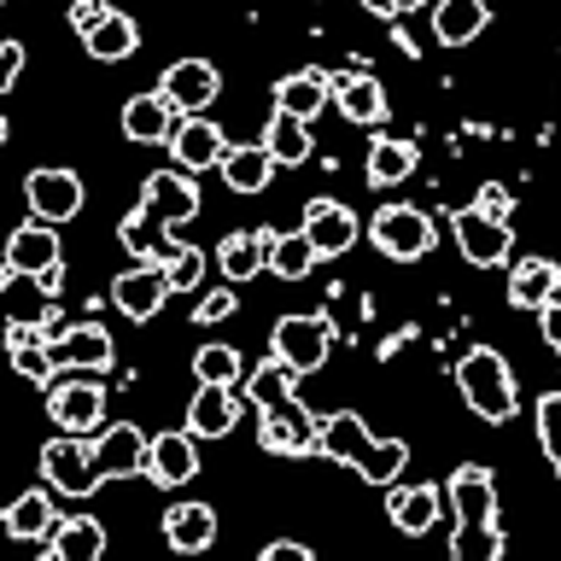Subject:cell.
<instances>
[{
	"instance_id": "34",
	"label": "cell",
	"mask_w": 561,
	"mask_h": 561,
	"mask_svg": "<svg viewBox=\"0 0 561 561\" xmlns=\"http://www.w3.org/2000/svg\"><path fill=\"white\" fill-rule=\"evenodd\" d=\"M263 147L275 152V164H305V158H310V129H305V117L275 112V117H270V135H263Z\"/></svg>"
},
{
	"instance_id": "42",
	"label": "cell",
	"mask_w": 561,
	"mask_h": 561,
	"mask_svg": "<svg viewBox=\"0 0 561 561\" xmlns=\"http://www.w3.org/2000/svg\"><path fill=\"white\" fill-rule=\"evenodd\" d=\"M105 0H77V7H70V24H77V35H94L100 24H105Z\"/></svg>"
},
{
	"instance_id": "19",
	"label": "cell",
	"mask_w": 561,
	"mask_h": 561,
	"mask_svg": "<svg viewBox=\"0 0 561 561\" xmlns=\"http://www.w3.org/2000/svg\"><path fill=\"white\" fill-rule=\"evenodd\" d=\"M305 234L322 257H340V252L357 245V217H351L345 205H333V199H310L305 205Z\"/></svg>"
},
{
	"instance_id": "3",
	"label": "cell",
	"mask_w": 561,
	"mask_h": 561,
	"mask_svg": "<svg viewBox=\"0 0 561 561\" xmlns=\"http://www.w3.org/2000/svg\"><path fill=\"white\" fill-rule=\"evenodd\" d=\"M316 450H322L328 462L357 468L368 485H392L398 468L410 462V445H403V438H375L363 427V415H351V410L322 421V445H316Z\"/></svg>"
},
{
	"instance_id": "5",
	"label": "cell",
	"mask_w": 561,
	"mask_h": 561,
	"mask_svg": "<svg viewBox=\"0 0 561 561\" xmlns=\"http://www.w3.org/2000/svg\"><path fill=\"white\" fill-rule=\"evenodd\" d=\"M47 410L65 433H94L105 421V386L94 380V368H65V380H53L47 392Z\"/></svg>"
},
{
	"instance_id": "27",
	"label": "cell",
	"mask_w": 561,
	"mask_h": 561,
	"mask_svg": "<svg viewBox=\"0 0 561 561\" xmlns=\"http://www.w3.org/2000/svg\"><path fill=\"white\" fill-rule=\"evenodd\" d=\"M164 538L175 543V550H210V538H217V515H210L205 503H175L164 508Z\"/></svg>"
},
{
	"instance_id": "1",
	"label": "cell",
	"mask_w": 561,
	"mask_h": 561,
	"mask_svg": "<svg viewBox=\"0 0 561 561\" xmlns=\"http://www.w3.org/2000/svg\"><path fill=\"white\" fill-rule=\"evenodd\" d=\"M199 217V187H193L187 170H158L147 175V193H140V210L135 217H123L117 240L140 257H158V245H164V228H182Z\"/></svg>"
},
{
	"instance_id": "4",
	"label": "cell",
	"mask_w": 561,
	"mask_h": 561,
	"mask_svg": "<svg viewBox=\"0 0 561 561\" xmlns=\"http://www.w3.org/2000/svg\"><path fill=\"white\" fill-rule=\"evenodd\" d=\"M456 386H462L468 410L480 421H508V415H515V403H520L515 375H508V363L491 345H473L468 357L456 363Z\"/></svg>"
},
{
	"instance_id": "36",
	"label": "cell",
	"mask_w": 561,
	"mask_h": 561,
	"mask_svg": "<svg viewBox=\"0 0 561 561\" xmlns=\"http://www.w3.org/2000/svg\"><path fill=\"white\" fill-rule=\"evenodd\" d=\"M392 520H398V533H427V526L438 520V485L398 491V497H392Z\"/></svg>"
},
{
	"instance_id": "23",
	"label": "cell",
	"mask_w": 561,
	"mask_h": 561,
	"mask_svg": "<svg viewBox=\"0 0 561 561\" xmlns=\"http://www.w3.org/2000/svg\"><path fill=\"white\" fill-rule=\"evenodd\" d=\"M556 287H561V270L550 257H526V263H515V275H508V305L515 310H543L556 298Z\"/></svg>"
},
{
	"instance_id": "18",
	"label": "cell",
	"mask_w": 561,
	"mask_h": 561,
	"mask_svg": "<svg viewBox=\"0 0 561 561\" xmlns=\"http://www.w3.org/2000/svg\"><path fill=\"white\" fill-rule=\"evenodd\" d=\"M193 438H199L193 427L187 433L175 427V433L152 438V456H147V480L152 485H187L193 473H199V445H193Z\"/></svg>"
},
{
	"instance_id": "12",
	"label": "cell",
	"mask_w": 561,
	"mask_h": 561,
	"mask_svg": "<svg viewBox=\"0 0 561 561\" xmlns=\"http://www.w3.org/2000/svg\"><path fill=\"white\" fill-rule=\"evenodd\" d=\"M217 65H205V59H175L164 70V82H158V94H164L182 117H199L210 100H217Z\"/></svg>"
},
{
	"instance_id": "30",
	"label": "cell",
	"mask_w": 561,
	"mask_h": 561,
	"mask_svg": "<svg viewBox=\"0 0 561 561\" xmlns=\"http://www.w3.org/2000/svg\"><path fill=\"white\" fill-rule=\"evenodd\" d=\"M59 520H65V515L47 503V491H30V497L12 503L7 533H12V538H53V533H59Z\"/></svg>"
},
{
	"instance_id": "28",
	"label": "cell",
	"mask_w": 561,
	"mask_h": 561,
	"mask_svg": "<svg viewBox=\"0 0 561 561\" xmlns=\"http://www.w3.org/2000/svg\"><path fill=\"white\" fill-rule=\"evenodd\" d=\"M47 550H53V561H94L105 550V526L88 515H65L59 533L47 538Z\"/></svg>"
},
{
	"instance_id": "33",
	"label": "cell",
	"mask_w": 561,
	"mask_h": 561,
	"mask_svg": "<svg viewBox=\"0 0 561 561\" xmlns=\"http://www.w3.org/2000/svg\"><path fill=\"white\" fill-rule=\"evenodd\" d=\"M316 257H322V252L310 245L305 228H298V234H275V240H270V270H275L280 280H305V275L316 270Z\"/></svg>"
},
{
	"instance_id": "13",
	"label": "cell",
	"mask_w": 561,
	"mask_h": 561,
	"mask_svg": "<svg viewBox=\"0 0 561 561\" xmlns=\"http://www.w3.org/2000/svg\"><path fill=\"white\" fill-rule=\"evenodd\" d=\"M24 193H30V210H35L42 222H53V228L70 222V217L82 210V182H77V170H35Z\"/></svg>"
},
{
	"instance_id": "16",
	"label": "cell",
	"mask_w": 561,
	"mask_h": 561,
	"mask_svg": "<svg viewBox=\"0 0 561 561\" xmlns=\"http://www.w3.org/2000/svg\"><path fill=\"white\" fill-rule=\"evenodd\" d=\"M47 357H53V368H112V333H105L100 322H82V328H65L59 340H47Z\"/></svg>"
},
{
	"instance_id": "9",
	"label": "cell",
	"mask_w": 561,
	"mask_h": 561,
	"mask_svg": "<svg viewBox=\"0 0 561 561\" xmlns=\"http://www.w3.org/2000/svg\"><path fill=\"white\" fill-rule=\"evenodd\" d=\"M257 438H263V450H275V456H310L322 445V421H316L298 398H287V403H270V410H263Z\"/></svg>"
},
{
	"instance_id": "37",
	"label": "cell",
	"mask_w": 561,
	"mask_h": 561,
	"mask_svg": "<svg viewBox=\"0 0 561 561\" xmlns=\"http://www.w3.org/2000/svg\"><path fill=\"white\" fill-rule=\"evenodd\" d=\"M193 375L234 386V375H240V351H234V345H199V357H193Z\"/></svg>"
},
{
	"instance_id": "14",
	"label": "cell",
	"mask_w": 561,
	"mask_h": 561,
	"mask_svg": "<svg viewBox=\"0 0 561 561\" xmlns=\"http://www.w3.org/2000/svg\"><path fill=\"white\" fill-rule=\"evenodd\" d=\"M59 270V234H53V222H24L12 228L7 240V275H53Z\"/></svg>"
},
{
	"instance_id": "39",
	"label": "cell",
	"mask_w": 561,
	"mask_h": 561,
	"mask_svg": "<svg viewBox=\"0 0 561 561\" xmlns=\"http://www.w3.org/2000/svg\"><path fill=\"white\" fill-rule=\"evenodd\" d=\"M199 275H205V252H193V245H182V252H170V287H175V293L199 287Z\"/></svg>"
},
{
	"instance_id": "8",
	"label": "cell",
	"mask_w": 561,
	"mask_h": 561,
	"mask_svg": "<svg viewBox=\"0 0 561 561\" xmlns=\"http://www.w3.org/2000/svg\"><path fill=\"white\" fill-rule=\"evenodd\" d=\"M42 473H47V485L65 491V497H94V491L105 485V473L94 468V450H88L77 433L42 445Z\"/></svg>"
},
{
	"instance_id": "21",
	"label": "cell",
	"mask_w": 561,
	"mask_h": 561,
	"mask_svg": "<svg viewBox=\"0 0 561 561\" xmlns=\"http://www.w3.org/2000/svg\"><path fill=\"white\" fill-rule=\"evenodd\" d=\"M234 415H240V398L228 392L222 380H199V392H193V403H187V427L199 438H222L228 427H234Z\"/></svg>"
},
{
	"instance_id": "44",
	"label": "cell",
	"mask_w": 561,
	"mask_h": 561,
	"mask_svg": "<svg viewBox=\"0 0 561 561\" xmlns=\"http://www.w3.org/2000/svg\"><path fill=\"white\" fill-rule=\"evenodd\" d=\"M538 328H543V340L561 351V298H550V305L538 310Z\"/></svg>"
},
{
	"instance_id": "31",
	"label": "cell",
	"mask_w": 561,
	"mask_h": 561,
	"mask_svg": "<svg viewBox=\"0 0 561 561\" xmlns=\"http://www.w3.org/2000/svg\"><path fill=\"white\" fill-rule=\"evenodd\" d=\"M410 170H415L410 140H375L368 147V187H398V182H410Z\"/></svg>"
},
{
	"instance_id": "25",
	"label": "cell",
	"mask_w": 561,
	"mask_h": 561,
	"mask_svg": "<svg viewBox=\"0 0 561 561\" xmlns=\"http://www.w3.org/2000/svg\"><path fill=\"white\" fill-rule=\"evenodd\" d=\"M217 170H222V182L234 193H263V187H270V175H275V152L263 147V140H257V147H228Z\"/></svg>"
},
{
	"instance_id": "29",
	"label": "cell",
	"mask_w": 561,
	"mask_h": 561,
	"mask_svg": "<svg viewBox=\"0 0 561 561\" xmlns=\"http://www.w3.org/2000/svg\"><path fill=\"white\" fill-rule=\"evenodd\" d=\"M328 94H333V88H328L322 70H298V77H287V82L275 88V112H293V117L310 123L328 105Z\"/></svg>"
},
{
	"instance_id": "20",
	"label": "cell",
	"mask_w": 561,
	"mask_h": 561,
	"mask_svg": "<svg viewBox=\"0 0 561 561\" xmlns=\"http://www.w3.org/2000/svg\"><path fill=\"white\" fill-rule=\"evenodd\" d=\"M123 135L140 140V147H170L175 135V105L164 94H135L123 105Z\"/></svg>"
},
{
	"instance_id": "41",
	"label": "cell",
	"mask_w": 561,
	"mask_h": 561,
	"mask_svg": "<svg viewBox=\"0 0 561 561\" xmlns=\"http://www.w3.org/2000/svg\"><path fill=\"white\" fill-rule=\"evenodd\" d=\"M473 210H485V217H497V222H508V210H515V199H508V187H497V182H485V187H480V199H473Z\"/></svg>"
},
{
	"instance_id": "46",
	"label": "cell",
	"mask_w": 561,
	"mask_h": 561,
	"mask_svg": "<svg viewBox=\"0 0 561 561\" xmlns=\"http://www.w3.org/2000/svg\"><path fill=\"white\" fill-rule=\"evenodd\" d=\"M421 7V0H392V12H415Z\"/></svg>"
},
{
	"instance_id": "47",
	"label": "cell",
	"mask_w": 561,
	"mask_h": 561,
	"mask_svg": "<svg viewBox=\"0 0 561 561\" xmlns=\"http://www.w3.org/2000/svg\"><path fill=\"white\" fill-rule=\"evenodd\" d=\"M70 7H77V0H70Z\"/></svg>"
},
{
	"instance_id": "10",
	"label": "cell",
	"mask_w": 561,
	"mask_h": 561,
	"mask_svg": "<svg viewBox=\"0 0 561 561\" xmlns=\"http://www.w3.org/2000/svg\"><path fill=\"white\" fill-rule=\"evenodd\" d=\"M170 293H175L170 287V263H152V257H140L135 270H123L112 280V298H117V310L129 316V322H152Z\"/></svg>"
},
{
	"instance_id": "15",
	"label": "cell",
	"mask_w": 561,
	"mask_h": 561,
	"mask_svg": "<svg viewBox=\"0 0 561 561\" xmlns=\"http://www.w3.org/2000/svg\"><path fill=\"white\" fill-rule=\"evenodd\" d=\"M88 450H94V468L105 473V480H129V473L147 468L152 438H140V427H123V421H117V427H105Z\"/></svg>"
},
{
	"instance_id": "40",
	"label": "cell",
	"mask_w": 561,
	"mask_h": 561,
	"mask_svg": "<svg viewBox=\"0 0 561 561\" xmlns=\"http://www.w3.org/2000/svg\"><path fill=\"white\" fill-rule=\"evenodd\" d=\"M222 316H234V293H205L199 298V305H193V322H199V328H210V322H222Z\"/></svg>"
},
{
	"instance_id": "22",
	"label": "cell",
	"mask_w": 561,
	"mask_h": 561,
	"mask_svg": "<svg viewBox=\"0 0 561 561\" xmlns=\"http://www.w3.org/2000/svg\"><path fill=\"white\" fill-rule=\"evenodd\" d=\"M485 24H491L485 0H438L433 7V35L445 47H468L473 35H485Z\"/></svg>"
},
{
	"instance_id": "2",
	"label": "cell",
	"mask_w": 561,
	"mask_h": 561,
	"mask_svg": "<svg viewBox=\"0 0 561 561\" xmlns=\"http://www.w3.org/2000/svg\"><path fill=\"white\" fill-rule=\"evenodd\" d=\"M450 508H456V538L450 550L462 561L503 556V526H497V485L480 462H462L450 473Z\"/></svg>"
},
{
	"instance_id": "38",
	"label": "cell",
	"mask_w": 561,
	"mask_h": 561,
	"mask_svg": "<svg viewBox=\"0 0 561 561\" xmlns=\"http://www.w3.org/2000/svg\"><path fill=\"white\" fill-rule=\"evenodd\" d=\"M538 438H543L550 468L561 473V392H543V398H538Z\"/></svg>"
},
{
	"instance_id": "35",
	"label": "cell",
	"mask_w": 561,
	"mask_h": 561,
	"mask_svg": "<svg viewBox=\"0 0 561 561\" xmlns=\"http://www.w3.org/2000/svg\"><path fill=\"white\" fill-rule=\"evenodd\" d=\"M245 398L257 403V410H270V403H287L293 398V368L270 357V363H257L252 375H245Z\"/></svg>"
},
{
	"instance_id": "11",
	"label": "cell",
	"mask_w": 561,
	"mask_h": 561,
	"mask_svg": "<svg viewBox=\"0 0 561 561\" xmlns=\"http://www.w3.org/2000/svg\"><path fill=\"white\" fill-rule=\"evenodd\" d=\"M456 245H462L468 263H480V270H497V263H508V245H515V234H508V222L485 217V210H456Z\"/></svg>"
},
{
	"instance_id": "7",
	"label": "cell",
	"mask_w": 561,
	"mask_h": 561,
	"mask_svg": "<svg viewBox=\"0 0 561 561\" xmlns=\"http://www.w3.org/2000/svg\"><path fill=\"white\" fill-rule=\"evenodd\" d=\"M433 217L421 205H380L375 210V245L386 257H398V263H415V257H427L433 252Z\"/></svg>"
},
{
	"instance_id": "24",
	"label": "cell",
	"mask_w": 561,
	"mask_h": 561,
	"mask_svg": "<svg viewBox=\"0 0 561 561\" xmlns=\"http://www.w3.org/2000/svg\"><path fill=\"white\" fill-rule=\"evenodd\" d=\"M328 88H333V100H340V112L351 123H363V129H380L386 123V94H380L375 77H328Z\"/></svg>"
},
{
	"instance_id": "32",
	"label": "cell",
	"mask_w": 561,
	"mask_h": 561,
	"mask_svg": "<svg viewBox=\"0 0 561 561\" xmlns=\"http://www.w3.org/2000/svg\"><path fill=\"white\" fill-rule=\"evenodd\" d=\"M135 42H140V30H135V18H123V12H105V24L94 35H82V47L94 53V59H105V65L129 59Z\"/></svg>"
},
{
	"instance_id": "45",
	"label": "cell",
	"mask_w": 561,
	"mask_h": 561,
	"mask_svg": "<svg viewBox=\"0 0 561 561\" xmlns=\"http://www.w3.org/2000/svg\"><path fill=\"white\" fill-rule=\"evenodd\" d=\"M263 561H310V543H270V550H263Z\"/></svg>"
},
{
	"instance_id": "43",
	"label": "cell",
	"mask_w": 561,
	"mask_h": 561,
	"mask_svg": "<svg viewBox=\"0 0 561 561\" xmlns=\"http://www.w3.org/2000/svg\"><path fill=\"white\" fill-rule=\"evenodd\" d=\"M18 70H24V47L7 42L0 47V88H18Z\"/></svg>"
},
{
	"instance_id": "26",
	"label": "cell",
	"mask_w": 561,
	"mask_h": 561,
	"mask_svg": "<svg viewBox=\"0 0 561 561\" xmlns=\"http://www.w3.org/2000/svg\"><path fill=\"white\" fill-rule=\"evenodd\" d=\"M217 263H222V280H252L263 263H270V234L263 228H240L217 245Z\"/></svg>"
},
{
	"instance_id": "6",
	"label": "cell",
	"mask_w": 561,
	"mask_h": 561,
	"mask_svg": "<svg viewBox=\"0 0 561 561\" xmlns=\"http://www.w3.org/2000/svg\"><path fill=\"white\" fill-rule=\"evenodd\" d=\"M328 351H333V322L328 316H280L275 333H270V357H280L293 375L322 368Z\"/></svg>"
},
{
	"instance_id": "17",
	"label": "cell",
	"mask_w": 561,
	"mask_h": 561,
	"mask_svg": "<svg viewBox=\"0 0 561 561\" xmlns=\"http://www.w3.org/2000/svg\"><path fill=\"white\" fill-rule=\"evenodd\" d=\"M170 152H175V170H210V164H222V152H228V140L222 129L210 123L205 112L199 117H182L175 123V135H170Z\"/></svg>"
}]
</instances>
